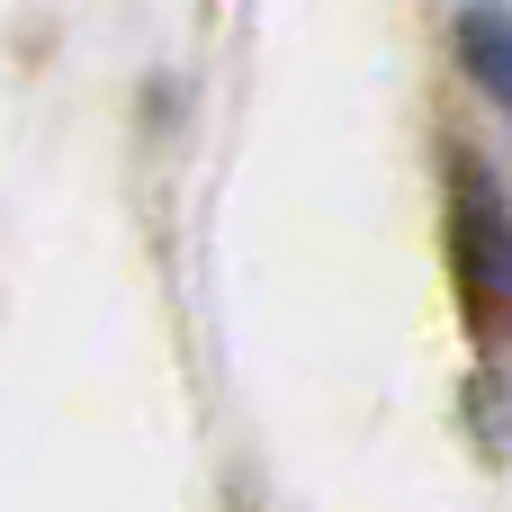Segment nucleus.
<instances>
[{
    "label": "nucleus",
    "mask_w": 512,
    "mask_h": 512,
    "mask_svg": "<svg viewBox=\"0 0 512 512\" xmlns=\"http://www.w3.org/2000/svg\"><path fill=\"white\" fill-rule=\"evenodd\" d=\"M450 252H459L477 333H495V315H504V198H495L486 162H468V153H459V180H450Z\"/></svg>",
    "instance_id": "obj_1"
},
{
    "label": "nucleus",
    "mask_w": 512,
    "mask_h": 512,
    "mask_svg": "<svg viewBox=\"0 0 512 512\" xmlns=\"http://www.w3.org/2000/svg\"><path fill=\"white\" fill-rule=\"evenodd\" d=\"M459 54H468V72L504 99V9H495V0H468V18H459Z\"/></svg>",
    "instance_id": "obj_2"
}]
</instances>
